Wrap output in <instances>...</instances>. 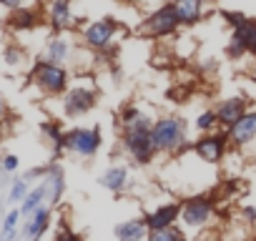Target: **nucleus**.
<instances>
[{"instance_id": "obj_1", "label": "nucleus", "mask_w": 256, "mask_h": 241, "mask_svg": "<svg viewBox=\"0 0 256 241\" xmlns=\"http://www.w3.org/2000/svg\"><path fill=\"white\" fill-rule=\"evenodd\" d=\"M151 138L156 151L164 154H176L181 148H186V124L181 118H158L156 124L151 126Z\"/></svg>"}, {"instance_id": "obj_2", "label": "nucleus", "mask_w": 256, "mask_h": 241, "mask_svg": "<svg viewBox=\"0 0 256 241\" xmlns=\"http://www.w3.org/2000/svg\"><path fill=\"white\" fill-rule=\"evenodd\" d=\"M30 80H33L43 93L53 96V93H63V90H66V86H68V73H66V68L58 66V63L40 60V63H36V68H33V73H30Z\"/></svg>"}, {"instance_id": "obj_3", "label": "nucleus", "mask_w": 256, "mask_h": 241, "mask_svg": "<svg viewBox=\"0 0 256 241\" xmlns=\"http://www.w3.org/2000/svg\"><path fill=\"white\" fill-rule=\"evenodd\" d=\"M178 26H181V23H178V16H176V10H174V3L168 0L166 6H161L158 10H154V13L144 20L141 33H144V36H151V38H166V36L176 33Z\"/></svg>"}, {"instance_id": "obj_4", "label": "nucleus", "mask_w": 256, "mask_h": 241, "mask_svg": "<svg viewBox=\"0 0 256 241\" xmlns=\"http://www.w3.org/2000/svg\"><path fill=\"white\" fill-rule=\"evenodd\" d=\"M123 148L136 164L146 166L156 156V146L151 138V131H123Z\"/></svg>"}, {"instance_id": "obj_5", "label": "nucleus", "mask_w": 256, "mask_h": 241, "mask_svg": "<svg viewBox=\"0 0 256 241\" xmlns=\"http://www.w3.org/2000/svg\"><path fill=\"white\" fill-rule=\"evenodd\" d=\"M116 33H118V23L113 18H100V20H93L83 30V40L90 50H106L113 46Z\"/></svg>"}, {"instance_id": "obj_6", "label": "nucleus", "mask_w": 256, "mask_h": 241, "mask_svg": "<svg viewBox=\"0 0 256 241\" xmlns=\"http://www.w3.org/2000/svg\"><path fill=\"white\" fill-rule=\"evenodd\" d=\"M63 146L78 156H93L100 148V131L98 128H73L66 134Z\"/></svg>"}, {"instance_id": "obj_7", "label": "nucleus", "mask_w": 256, "mask_h": 241, "mask_svg": "<svg viewBox=\"0 0 256 241\" xmlns=\"http://www.w3.org/2000/svg\"><path fill=\"white\" fill-rule=\"evenodd\" d=\"M226 141H228V134L226 136L224 134H208V136H204L194 144V154L206 164H218L226 154Z\"/></svg>"}, {"instance_id": "obj_8", "label": "nucleus", "mask_w": 256, "mask_h": 241, "mask_svg": "<svg viewBox=\"0 0 256 241\" xmlns=\"http://www.w3.org/2000/svg\"><path fill=\"white\" fill-rule=\"evenodd\" d=\"M211 214H214V204H211V198H206V196H194V198H188V201L181 206V218H184V224H186V226H194V228L204 226V224L211 218Z\"/></svg>"}, {"instance_id": "obj_9", "label": "nucleus", "mask_w": 256, "mask_h": 241, "mask_svg": "<svg viewBox=\"0 0 256 241\" xmlns=\"http://www.w3.org/2000/svg\"><path fill=\"white\" fill-rule=\"evenodd\" d=\"M93 106H96V90H90V88H86V86H78V88L68 90V96H66V100H63L66 113L73 116V118L88 113Z\"/></svg>"}, {"instance_id": "obj_10", "label": "nucleus", "mask_w": 256, "mask_h": 241, "mask_svg": "<svg viewBox=\"0 0 256 241\" xmlns=\"http://www.w3.org/2000/svg\"><path fill=\"white\" fill-rule=\"evenodd\" d=\"M256 138V110H246L228 128V141L234 146H246Z\"/></svg>"}, {"instance_id": "obj_11", "label": "nucleus", "mask_w": 256, "mask_h": 241, "mask_svg": "<svg viewBox=\"0 0 256 241\" xmlns=\"http://www.w3.org/2000/svg\"><path fill=\"white\" fill-rule=\"evenodd\" d=\"M181 26H196L204 18V0H171Z\"/></svg>"}, {"instance_id": "obj_12", "label": "nucleus", "mask_w": 256, "mask_h": 241, "mask_svg": "<svg viewBox=\"0 0 256 241\" xmlns=\"http://www.w3.org/2000/svg\"><path fill=\"white\" fill-rule=\"evenodd\" d=\"M48 20L56 30H66L73 26V13H70V0H50L48 3Z\"/></svg>"}, {"instance_id": "obj_13", "label": "nucleus", "mask_w": 256, "mask_h": 241, "mask_svg": "<svg viewBox=\"0 0 256 241\" xmlns=\"http://www.w3.org/2000/svg\"><path fill=\"white\" fill-rule=\"evenodd\" d=\"M178 216H181L178 204H164L146 216V224H148V228H166V226H174Z\"/></svg>"}, {"instance_id": "obj_14", "label": "nucleus", "mask_w": 256, "mask_h": 241, "mask_svg": "<svg viewBox=\"0 0 256 241\" xmlns=\"http://www.w3.org/2000/svg\"><path fill=\"white\" fill-rule=\"evenodd\" d=\"M148 224L146 218H131V221H123L120 226H116V236L118 241H144L148 236Z\"/></svg>"}, {"instance_id": "obj_15", "label": "nucleus", "mask_w": 256, "mask_h": 241, "mask_svg": "<svg viewBox=\"0 0 256 241\" xmlns=\"http://www.w3.org/2000/svg\"><path fill=\"white\" fill-rule=\"evenodd\" d=\"M244 113H246V103H244V98H228V100H224V103L216 108L218 124H224L226 128H231Z\"/></svg>"}, {"instance_id": "obj_16", "label": "nucleus", "mask_w": 256, "mask_h": 241, "mask_svg": "<svg viewBox=\"0 0 256 241\" xmlns=\"http://www.w3.org/2000/svg\"><path fill=\"white\" fill-rule=\"evenodd\" d=\"M36 23H38V13L33 8H23V6L16 8L8 18V26L13 30H30V28H36Z\"/></svg>"}, {"instance_id": "obj_17", "label": "nucleus", "mask_w": 256, "mask_h": 241, "mask_svg": "<svg viewBox=\"0 0 256 241\" xmlns=\"http://www.w3.org/2000/svg\"><path fill=\"white\" fill-rule=\"evenodd\" d=\"M48 224H50V211H48L46 206H38V208L33 211V218H30V224L26 226V236H30L33 241H38V238L46 234Z\"/></svg>"}, {"instance_id": "obj_18", "label": "nucleus", "mask_w": 256, "mask_h": 241, "mask_svg": "<svg viewBox=\"0 0 256 241\" xmlns=\"http://www.w3.org/2000/svg\"><path fill=\"white\" fill-rule=\"evenodd\" d=\"M68 58H70V43H68L66 38H53V40L48 43V48H46V60L63 66Z\"/></svg>"}, {"instance_id": "obj_19", "label": "nucleus", "mask_w": 256, "mask_h": 241, "mask_svg": "<svg viewBox=\"0 0 256 241\" xmlns=\"http://www.w3.org/2000/svg\"><path fill=\"white\" fill-rule=\"evenodd\" d=\"M126 181H128V168H126V166H113V168H108V171L103 174V178H100V184H103L108 191H123Z\"/></svg>"}, {"instance_id": "obj_20", "label": "nucleus", "mask_w": 256, "mask_h": 241, "mask_svg": "<svg viewBox=\"0 0 256 241\" xmlns=\"http://www.w3.org/2000/svg\"><path fill=\"white\" fill-rule=\"evenodd\" d=\"M46 194H48V184H40L38 188H33L26 198H23V206H20V214L23 216H28V214H33L40 204H43V198H46Z\"/></svg>"}, {"instance_id": "obj_21", "label": "nucleus", "mask_w": 256, "mask_h": 241, "mask_svg": "<svg viewBox=\"0 0 256 241\" xmlns=\"http://www.w3.org/2000/svg\"><path fill=\"white\" fill-rule=\"evenodd\" d=\"M146 241H186L184 231H178L176 226H166V228H151Z\"/></svg>"}, {"instance_id": "obj_22", "label": "nucleus", "mask_w": 256, "mask_h": 241, "mask_svg": "<svg viewBox=\"0 0 256 241\" xmlns=\"http://www.w3.org/2000/svg\"><path fill=\"white\" fill-rule=\"evenodd\" d=\"M216 126H218V116H216V110H204V113L196 118V128L204 131V134H211Z\"/></svg>"}, {"instance_id": "obj_23", "label": "nucleus", "mask_w": 256, "mask_h": 241, "mask_svg": "<svg viewBox=\"0 0 256 241\" xmlns=\"http://www.w3.org/2000/svg\"><path fill=\"white\" fill-rule=\"evenodd\" d=\"M26 196H28V178H26V181H16L8 198H10V201H23Z\"/></svg>"}, {"instance_id": "obj_24", "label": "nucleus", "mask_w": 256, "mask_h": 241, "mask_svg": "<svg viewBox=\"0 0 256 241\" xmlns=\"http://www.w3.org/2000/svg\"><path fill=\"white\" fill-rule=\"evenodd\" d=\"M20 216H23L20 211H10V214L6 216V221H3V234L16 231V224H18V218H20Z\"/></svg>"}, {"instance_id": "obj_25", "label": "nucleus", "mask_w": 256, "mask_h": 241, "mask_svg": "<svg viewBox=\"0 0 256 241\" xmlns=\"http://www.w3.org/2000/svg\"><path fill=\"white\" fill-rule=\"evenodd\" d=\"M224 20H228L231 28H238V26L246 20V16H244V13H228V10H226V13H224Z\"/></svg>"}, {"instance_id": "obj_26", "label": "nucleus", "mask_w": 256, "mask_h": 241, "mask_svg": "<svg viewBox=\"0 0 256 241\" xmlns=\"http://www.w3.org/2000/svg\"><path fill=\"white\" fill-rule=\"evenodd\" d=\"M18 168V156H6L3 158V171H16Z\"/></svg>"}, {"instance_id": "obj_27", "label": "nucleus", "mask_w": 256, "mask_h": 241, "mask_svg": "<svg viewBox=\"0 0 256 241\" xmlns=\"http://www.w3.org/2000/svg\"><path fill=\"white\" fill-rule=\"evenodd\" d=\"M0 6H3V8H10V10H16V8H20V6H23V0H0Z\"/></svg>"}, {"instance_id": "obj_28", "label": "nucleus", "mask_w": 256, "mask_h": 241, "mask_svg": "<svg viewBox=\"0 0 256 241\" xmlns=\"http://www.w3.org/2000/svg\"><path fill=\"white\" fill-rule=\"evenodd\" d=\"M6 116H8V106H6V100H3V98H0V120H3Z\"/></svg>"}, {"instance_id": "obj_29", "label": "nucleus", "mask_w": 256, "mask_h": 241, "mask_svg": "<svg viewBox=\"0 0 256 241\" xmlns=\"http://www.w3.org/2000/svg\"><path fill=\"white\" fill-rule=\"evenodd\" d=\"M251 76H254V78H256V63H254V70H251Z\"/></svg>"}]
</instances>
